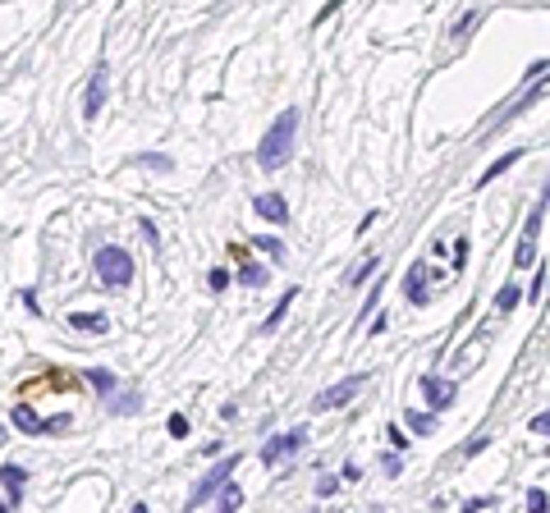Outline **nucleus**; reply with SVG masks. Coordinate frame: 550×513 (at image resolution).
<instances>
[{
  "instance_id": "1",
  "label": "nucleus",
  "mask_w": 550,
  "mask_h": 513,
  "mask_svg": "<svg viewBox=\"0 0 550 513\" xmlns=\"http://www.w3.org/2000/svg\"><path fill=\"white\" fill-rule=\"evenodd\" d=\"M294 133H298V110L275 115V124L266 129L262 147H257V166H262V170H280V166H285L289 151H294Z\"/></svg>"
},
{
  "instance_id": "2",
  "label": "nucleus",
  "mask_w": 550,
  "mask_h": 513,
  "mask_svg": "<svg viewBox=\"0 0 550 513\" xmlns=\"http://www.w3.org/2000/svg\"><path fill=\"white\" fill-rule=\"evenodd\" d=\"M92 266H96V275H101L105 289H129V279H133V257L124 253V248H101V253L92 257Z\"/></svg>"
},
{
  "instance_id": "3",
  "label": "nucleus",
  "mask_w": 550,
  "mask_h": 513,
  "mask_svg": "<svg viewBox=\"0 0 550 513\" xmlns=\"http://www.w3.org/2000/svg\"><path fill=\"white\" fill-rule=\"evenodd\" d=\"M307 444V431H285V435H271L266 440V449H262V463L266 468H280V463H289L298 449Z\"/></svg>"
},
{
  "instance_id": "4",
  "label": "nucleus",
  "mask_w": 550,
  "mask_h": 513,
  "mask_svg": "<svg viewBox=\"0 0 550 513\" xmlns=\"http://www.w3.org/2000/svg\"><path fill=\"white\" fill-rule=\"evenodd\" d=\"M234 468H239V459H220L216 468H211L207 477L197 481V490H193V495H188V509H202V505H207V500L216 495V490L225 486V481H229V472H234Z\"/></svg>"
},
{
  "instance_id": "5",
  "label": "nucleus",
  "mask_w": 550,
  "mask_h": 513,
  "mask_svg": "<svg viewBox=\"0 0 550 513\" xmlns=\"http://www.w3.org/2000/svg\"><path fill=\"white\" fill-rule=\"evenodd\" d=\"M362 381L367 376H349V381H340V385H331V390H321L312 399V413H331V408H340V403H349L353 394L362 390Z\"/></svg>"
},
{
  "instance_id": "6",
  "label": "nucleus",
  "mask_w": 550,
  "mask_h": 513,
  "mask_svg": "<svg viewBox=\"0 0 550 513\" xmlns=\"http://www.w3.org/2000/svg\"><path fill=\"white\" fill-rule=\"evenodd\" d=\"M9 422H14L18 431H28V435H42V431H55V427H64V417H55V422H42L28 403H14L9 408Z\"/></svg>"
},
{
  "instance_id": "7",
  "label": "nucleus",
  "mask_w": 550,
  "mask_h": 513,
  "mask_svg": "<svg viewBox=\"0 0 550 513\" xmlns=\"http://www.w3.org/2000/svg\"><path fill=\"white\" fill-rule=\"evenodd\" d=\"M537 229H542V207L527 216L523 238H518V253H514V266H532V261H537Z\"/></svg>"
},
{
  "instance_id": "8",
  "label": "nucleus",
  "mask_w": 550,
  "mask_h": 513,
  "mask_svg": "<svg viewBox=\"0 0 550 513\" xmlns=\"http://www.w3.org/2000/svg\"><path fill=\"white\" fill-rule=\"evenodd\" d=\"M454 394H459V385H449V381H440V376H427V371H422V399H427L431 408H449V403H454Z\"/></svg>"
},
{
  "instance_id": "9",
  "label": "nucleus",
  "mask_w": 550,
  "mask_h": 513,
  "mask_svg": "<svg viewBox=\"0 0 550 513\" xmlns=\"http://www.w3.org/2000/svg\"><path fill=\"white\" fill-rule=\"evenodd\" d=\"M101 105H105V64H96L92 83H88V96H83V115L96 120V115H101Z\"/></svg>"
},
{
  "instance_id": "10",
  "label": "nucleus",
  "mask_w": 550,
  "mask_h": 513,
  "mask_svg": "<svg viewBox=\"0 0 550 513\" xmlns=\"http://www.w3.org/2000/svg\"><path fill=\"white\" fill-rule=\"evenodd\" d=\"M253 207H257V216L271 220V225H285V220H289V202L280 197V192H262V197H257Z\"/></svg>"
},
{
  "instance_id": "11",
  "label": "nucleus",
  "mask_w": 550,
  "mask_h": 513,
  "mask_svg": "<svg viewBox=\"0 0 550 513\" xmlns=\"http://www.w3.org/2000/svg\"><path fill=\"white\" fill-rule=\"evenodd\" d=\"M0 481H5V509H18V500H23V468H14V463H5L0 468Z\"/></svg>"
},
{
  "instance_id": "12",
  "label": "nucleus",
  "mask_w": 550,
  "mask_h": 513,
  "mask_svg": "<svg viewBox=\"0 0 550 513\" xmlns=\"http://www.w3.org/2000/svg\"><path fill=\"white\" fill-rule=\"evenodd\" d=\"M481 18H486V5H472V9H468V14H463V18H459V23H454V28H449V37H454V42H468V37H472V28H477V23H481Z\"/></svg>"
},
{
  "instance_id": "13",
  "label": "nucleus",
  "mask_w": 550,
  "mask_h": 513,
  "mask_svg": "<svg viewBox=\"0 0 550 513\" xmlns=\"http://www.w3.org/2000/svg\"><path fill=\"white\" fill-rule=\"evenodd\" d=\"M518 161H523V151H505V156H500V161H495V166H486V170H481V179H477V188H486V183H495V179H500V174H505L509 166H518Z\"/></svg>"
},
{
  "instance_id": "14",
  "label": "nucleus",
  "mask_w": 550,
  "mask_h": 513,
  "mask_svg": "<svg viewBox=\"0 0 550 513\" xmlns=\"http://www.w3.org/2000/svg\"><path fill=\"white\" fill-rule=\"evenodd\" d=\"M69 325H74V330H92V335H105V330H110V321H105L101 312H74Z\"/></svg>"
},
{
  "instance_id": "15",
  "label": "nucleus",
  "mask_w": 550,
  "mask_h": 513,
  "mask_svg": "<svg viewBox=\"0 0 550 513\" xmlns=\"http://www.w3.org/2000/svg\"><path fill=\"white\" fill-rule=\"evenodd\" d=\"M403 284H408V303H418V307L427 303V279H422V266H413Z\"/></svg>"
},
{
  "instance_id": "16",
  "label": "nucleus",
  "mask_w": 550,
  "mask_h": 513,
  "mask_svg": "<svg viewBox=\"0 0 550 513\" xmlns=\"http://www.w3.org/2000/svg\"><path fill=\"white\" fill-rule=\"evenodd\" d=\"M239 284H248V289L266 284V266H257V261H248V257H244V266H239Z\"/></svg>"
},
{
  "instance_id": "17",
  "label": "nucleus",
  "mask_w": 550,
  "mask_h": 513,
  "mask_svg": "<svg viewBox=\"0 0 550 513\" xmlns=\"http://www.w3.org/2000/svg\"><path fill=\"white\" fill-rule=\"evenodd\" d=\"M294 298H298V289H289V294H285V298H280V303H275V312H271V316H266V321H262V330H266V335H271L275 325L285 321V312H289V303H294Z\"/></svg>"
},
{
  "instance_id": "18",
  "label": "nucleus",
  "mask_w": 550,
  "mask_h": 513,
  "mask_svg": "<svg viewBox=\"0 0 550 513\" xmlns=\"http://www.w3.org/2000/svg\"><path fill=\"white\" fill-rule=\"evenodd\" d=\"M523 298H527V294H523L518 284H505V289H500V298H495V307H500V312H514Z\"/></svg>"
},
{
  "instance_id": "19",
  "label": "nucleus",
  "mask_w": 550,
  "mask_h": 513,
  "mask_svg": "<svg viewBox=\"0 0 550 513\" xmlns=\"http://www.w3.org/2000/svg\"><path fill=\"white\" fill-rule=\"evenodd\" d=\"M253 243H257V248H262V253H271L275 261H280V257H285V243H280V238H275V234H257V238H253Z\"/></svg>"
},
{
  "instance_id": "20",
  "label": "nucleus",
  "mask_w": 550,
  "mask_h": 513,
  "mask_svg": "<svg viewBox=\"0 0 550 513\" xmlns=\"http://www.w3.org/2000/svg\"><path fill=\"white\" fill-rule=\"evenodd\" d=\"M92 385H96V390L105 394V399H110V394H115V376H110V371H101V367H92Z\"/></svg>"
},
{
  "instance_id": "21",
  "label": "nucleus",
  "mask_w": 550,
  "mask_h": 513,
  "mask_svg": "<svg viewBox=\"0 0 550 513\" xmlns=\"http://www.w3.org/2000/svg\"><path fill=\"white\" fill-rule=\"evenodd\" d=\"M244 505V490L234 486V481H225V495H220V509H239Z\"/></svg>"
},
{
  "instance_id": "22",
  "label": "nucleus",
  "mask_w": 550,
  "mask_h": 513,
  "mask_svg": "<svg viewBox=\"0 0 550 513\" xmlns=\"http://www.w3.org/2000/svg\"><path fill=\"white\" fill-rule=\"evenodd\" d=\"M408 427L418 431V435H431V431H436V417H422V413H408Z\"/></svg>"
},
{
  "instance_id": "23",
  "label": "nucleus",
  "mask_w": 550,
  "mask_h": 513,
  "mask_svg": "<svg viewBox=\"0 0 550 513\" xmlns=\"http://www.w3.org/2000/svg\"><path fill=\"white\" fill-rule=\"evenodd\" d=\"M207 284L216 289V294H220V289H229V270H225V266H216V270L207 275Z\"/></svg>"
},
{
  "instance_id": "24",
  "label": "nucleus",
  "mask_w": 550,
  "mask_h": 513,
  "mask_svg": "<svg viewBox=\"0 0 550 513\" xmlns=\"http://www.w3.org/2000/svg\"><path fill=\"white\" fill-rule=\"evenodd\" d=\"M376 261H381V257H367L362 266H358V270H353V275H349V284H362V279H367V275H372V270H376Z\"/></svg>"
},
{
  "instance_id": "25",
  "label": "nucleus",
  "mask_w": 550,
  "mask_h": 513,
  "mask_svg": "<svg viewBox=\"0 0 550 513\" xmlns=\"http://www.w3.org/2000/svg\"><path fill=\"white\" fill-rule=\"evenodd\" d=\"M170 435H175V440H183V435H188V417H183V413H175V417H170Z\"/></svg>"
},
{
  "instance_id": "26",
  "label": "nucleus",
  "mask_w": 550,
  "mask_h": 513,
  "mask_svg": "<svg viewBox=\"0 0 550 513\" xmlns=\"http://www.w3.org/2000/svg\"><path fill=\"white\" fill-rule=\"evenodd\" d=\"M385 435H390V444H394V449H408V435H403V427H390Z\"/></svg>"
},
{
  "instance_id": "27",
  "label": "nucleus",
  "mask_w": 550,
  "mask_h": 513,
  "mask_svg": "<svg viewBox=\"0 0 550 513\" xmlns=\"http://www.w3.org/2000/svg\"><path fill=\"white\" fill-rule=\"evenodd\" d=\"M532 431H537V435H550V413H542V417H532Z\"/></svg>"
},
{
  "instance_id": "28",
  "label": "nucleus",
  "mask_w": 550,
  "mask_h": 513,
  "mask_svg": "<svg viewBox=\"0 0 550 513\" xmlns=\"http://www.w3.org/2000/svg\"><path fill=\"white\" fill-rule=\"evenodd\" d=\"M550 500H546V490H532V495H527V509H546Z\"/></svg>"
},
{
  "instance_id": "29",
  "label": "nucleus",
  "mask_w": 550,
  "mask_h": 513,
  "mask_svg": "<svg viewBox=\"0 0 550 513\" xmlns=\"http://www.w3.org/2000/svg\"><path fill=\"white\" fill-rule=\"evenodd\" d=\"M463 257H468V238H459V243H454V266H463Z\"/></svg>"
},
{
  "instance_id": "30",
  "label": "nucleus",
  "mask_w": 550,
  "mask_h": 513,
  "mask_svg": "<svg viewBox=\"0 0 550 513\" xmlns=\"http://www.w3.org/2000/svg\"><path fill=\"white\" fill-rule=\"evenodd\" d=\"M340 5H344V0H331V5H326L321 14H316V23H321V18H331V14H335V9H340Z\"/></svg>"
}]
</instances>
